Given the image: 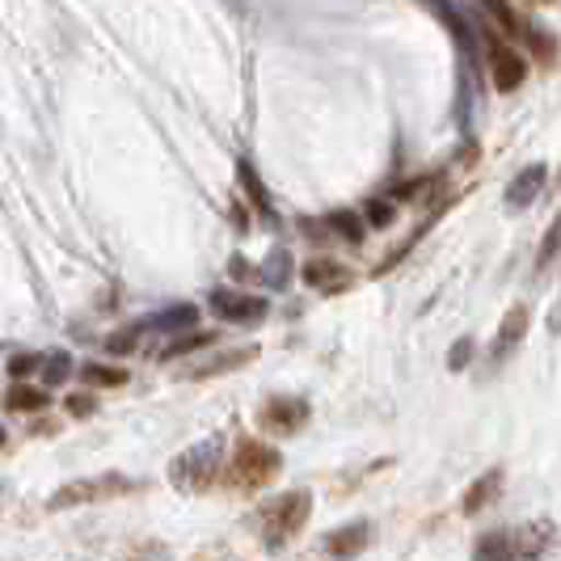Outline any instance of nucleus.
Here are the masks:
<instances>
[{
  "label": "nucleus",
  "mask_w": 561,
  "mask_h": 561,
  "mask_svg": "<svg viewBox=\"0 0 561 561\" xmlns=\"http://www.w3.org/2000/svg\"><path fill=\"white\" fill-rule=\"evenodd\" d=\"M490 77H494V89L511 93L528 77V59L519 56V51H511V47H503V43H494L490 47Z\"/></svg>",
  "instance_id": "nucleus-4"
},
{
  "label": "nucleus",
  "mask_w": 561,
  "mask_h": 561,
  "mask_svg": "<svg viewBox=\"0 0 561 561\" xmlns=\"http://www.w3.org/2000/svg\"><path fill=\"white\" fill-rule=\"evenodd\" d=\"M38 364H43V355H13V359H9V371L22 380V376H30Z\"/></svg>",
  "instance_id": "nucleus-16"
},
{
  "label": "nucleus",
  "mask_w": 561,
  "mask_h": 561,
  "mask_svg": "<svg viewBox=\"0 0 561 561\" xmlns=\"http://www.w3.org/2000/svg\"><path fill=\"white\" fill-rule=\"evenodd\" d=\"M540 178H545V173H540V169H533V178H528V173H524V178H519V182H515V186H511V198H519V195H524V191H536V186H540Z\"/></svg>",
  "instance_id": "nucleus-18"
},
{
  "label": "nucleus",
  "mask_w": 561,
  "mask_h": 561,
  "mask_svg": "<svg viewBox=\"0 0 561 561\" xmlns=\"http://www.w3.org/2000/svg\"><path fill=\"white\" fill-rule=\"evenodd\" d=\"M211 309L220 312L225 321H253V317L266 312V305L253 300V296H237V291H216V296H211Z\"/></svg>",
  "instance_id": "nucleus-7"
},
{
  "label": "nucleus",
  "mask_w": 561,
  "mask_h": 561,
  "mask_svg": "<svg viewBox=\"0 0 561 561\" xmlns=\"http://www.w3.org/2000/svg\"><path fill=\"white\" fill-rule=\"evenodd\" d=\"M0 444H4V431H0Z\"/></svg>",
  "instance_id": "nucleus-20"
},
{
  "label": "nucleus",
  "mask_w": 561,
  "mask_h": 561,
  "mask_svg": "<svg viewBox=\"0 0 561 561\" xmlns=\"http://www.w3.org/2000/svg\"><path fill=\"white\" fill-rule=\"evenodd\" d=\"M68 414H77V419L93 414V393H72V397H68Z\"/></svg>",
  "instance_id": "nucleus-17"
},
{
  "label": "nucleus",
  "mask_w": 561,
  "mask_h": 561,
  "mask_svg": "<svg viewBox=\"0 0 561 561\" xmlns=\"http://www.w3.org/2000/svg\"><path fill=\"white\" fill-rule=\"evenodd\" d=\"M499 485H503V473L494 469V473H485V478H478L473 485H469V494H465V511L469 515H478L481 506L490 503V494H499Z\"/></svg>",
  "instance_id": "nucleus-11"
},
{
  "label": "nucleus",
  "mask_w": 561,
  "mask_h": 561,
  "mask_svg": "<svg viewBox=\"0 0 561 561\" xmlns=\"http://www.w3.org/2000/svg\"><path fill=\"white\" fill-rule=\"evenodd\" d=\"M211 342V334H195V337H178L173 346H165V359H173V355H182V351H195V346H207Z\"/></svg>",
  "instance_id": "nucleus-15"
},
{
  "label": "nucleus",
  "mask_w": 561,
  "mask_h": 561,
  "mask_svg": "<svg viewBox=\"0 0 561 561\" xmlns=\"http://www.w3.org/2000/svg\"><path fill=\"white\" fill-rule=\"evenodd\" d=\"M367 540V528L364 524H355V528H342V533H334L330 540H325V549L334 553V558H351V553H359Z\"/></svg>",
  "instance_id": "nucleus-12"
},
{
  "label": "nucleus",
  "mask_w": 561,
  "mask_h": 561,
  "mask_svg": "<svg viewBox=\"0 0 561 561\" xmlns=\"http://www.w3.org/2000/svg\"><path fill=\"white\" fill-rule=\"evenodd\" d=\"M64 376H68V355H56V359H47V380H51V385H59Z\"/></svg>",
  "instance_id": "nucleus-19"
},
{
  "label": "nucleus",
  "mask_w": 561,
  "mask_h": 561,
  "mask_svg": "<svg viewBox=\"0 0 561 561\" xmlns=\"http://www.w3.org/2000/svg\"><path fill=\"white\" fill-rule=\"evenodd\" d=\"M305 419H309V405H305V401H287V397L271 401V405L262 410V426H266V431H279V435H291L296 426H305Z\"/></svg>",
  "instance_id": "nucleus-6"
},
{
  "label": "nucleus",
  "mask_w": 561,
  "mask_h": 561,
  "mask_svg": "<svg viewBox=\"0 0 561 561\" xmlns=\"http://www.w3.org/2000/svg\"><path fill=\"white\" fill-rule=\"evenodd\" d=\"M279 451L271 448V444H257V439H245L237 456L228 460V481L237 485V490H257V485H266V481L279 473Z\"/></svg>",
  "instance_id": "nucleus-2"
},
{
  "label": "nucleus",
  "mask_w": 561,
  "mask_h": 561,
  "mask_svg": "<svg viewBox=\"0 0 561 561\" xmlns=\"http://www.w3.org/2000/svg\"><path fill=\"white\" fill-rule=\"evenodd\" d=\"M312 515V499L309 490H296V494H279L271 503L257 506V524H262V536L271 549H279L287 536H296Z\"/></svg>",
  "instance_id": "nucleus-1"
},
{
  "label": "nucleus",
  "mask_w": 561,
  "mask_h": 561,
  "mask_svg": "<svg viewBox=\"0 0 561 561\" xmlns=\"http://www.w3.org/2000/svg\"><path fill=\"white\" fill-rule=\"evenodd\" d=\"M81 376H84V385H102V389H114V385H123V380H127V371H123V367H102V364H89Z\"/></svg>",
  "instance_id": "nucleus-13"
},
{
  "label": "nucleus",
  "mask_w": 561,
  "mask_h": 561,
  "mask_svg": "<svg viewBox=\"0 0 561 561\" xmlns=\"http://www.w3.org/2000/svg\"><path fill=\"white\" fill-rule=\"evenodd\" d=\"M519 558H528V545H519L515 533L485 536L478 545V553H473V561H519Z\"/></svg>",
  "instance_id": "nucleus-8"
},
{
  "label": "nucleus",
  "mask_w": 561,
  "mask_h": 561,
  "mask_svg": "<svg viewBox=\"0 0 561 561\" xmlns=\"http://www.w3.org/2000/svg\"><path fill=\"white\" fill-rule=\"evenodd\" d=\"M305 283L325 291V296H334V291H346L355 283V275H351V266H342L334 257H312V262H305Z\"/></svg>",
  "instance_id": "nucleus-5"
},
{
  "label": "nucleus",
  "mask_w": 561,
  "mask_h": 561,
  "mask_svg": "<svg viewBox=\"0 0 561 561\" xmlns=\"http://www.w3.org/2000/svg\"><path fill=\"white\" fill-rule=\"evenodd\" d=\"M528 321H533V312H528V305H515V309L503 317V330H499V342H494V359H503V355H511V346L524 337V330H528Z\"/></svg>",
  "instance_id": "nucleus-9"
},
{
  "label": "nucleus",
  "mask_w": 561,
  "mask_h": 561,
  "mask_svg": "<svg viewBox=\"0 0 561 561\" xmlns=\"http://www.w3.org/2000/svg\"><path fill=\"white\" fill-rule=\"evenodd\" d=\"M330 225L342 228V237H351V241H359V232H364V225H359L355 216H346V211H337V216H330Z\"/></svg>",
  "instance_id": "nucleus-14"
},
{
  "label": "nucleus",
  "mask_w": 561,
  "mask_h": 561,
  "mask_svg": "<svg viewBox=\"0 0 561 561\" xmlns=\"http://www.w3.org/2000/svg\"><path fill=\"white\" fill-rule=\"evenodd\" d=\"M131 490V481L127 478H89V481H68V485H59L56 494H51V511H68V506H84V503H106L114 494H127Z\"/></svg>",
  "instance_id": "nucleus-3"
},
{
  "label": "nucleus",
  "mask_w": 561,
  "mask_h": 561,
  "mask_svg": "<svg viewBox=\"0 0 561 561\" xmlns=\"http://www.w3.org/2000/svg\"><path fill=\"white\" fill-rule=\"evenodd\" d=\"M4 405H9L13 414H38V410L47 405V393H43V389H30V385H13V389L4 393Z\"/></svg>",
  "instance_id": "nucleus-10"
}]
</instances>
